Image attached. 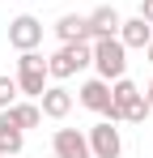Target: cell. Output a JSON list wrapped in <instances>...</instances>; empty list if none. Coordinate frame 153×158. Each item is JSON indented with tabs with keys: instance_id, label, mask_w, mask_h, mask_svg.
<instances>
[{
	"instance_id": "cell-10",
	"label": "cell",
	"mask_w": 153,
	"mask_h": 158,
	"mask_svg": "<svg viewBox=\"0 0 153 158\" xmlns=\"http://www.w3.org/2000/svg\"><path fill=\"white\" fill-rule=\"evenodd\" d=\"M119 39H124V47L128 52H145L153 43V26L136 13V17H124V26H119Z\"/></svg>"
},
{
	"instance_id": "cell-11",
	"label": "cell",
	"mask_w": 153,
	"mask_h": 158,
	"mask_svg": "<svg viewBox=\"0 0 153 158\" xmlns=\"http://www.w3.org/2000/svg\"><path fill=\"white\" fill-rule=\"evenodd\" d=\"M4 115H9V120H13V124H17V128H38V124H43V107H38V98H17V103L13 107H4Z\"/></svg>"
},
{
	"instance_id": "cell-9",
	"label": "cell",
	"mask_w": 153,
	"mask_h": 158,
	"mask_svg": "<svg viewBox=\"0 0 153 158\" xmlns=\"http://www.w3.org/2000/svg\"><path fill=\"white\" fill-rule=\"evenodd\" d=\"M85 17H89V43H94V39H106V34H119V26H124V17H119L115 4H98V9L85 13Z\"/></svg>"
},
{
	"instance_id": "cell-16",
	"label": "cell",
	"mask_w": 153,
	"mask_h": 158,
	"mask_svg": "<svg viewBox=\"0 0 153 158\" xmlns=\"http://www.w3.org/2000/svg\"><path fill=\"white\" fill-rule=\"evenodd\" d=\"M17 98H22V90H17V77L0 73V111H4V107H13Z\"/></svg>"
},
{
	"instance_id": "cell-17",
	"label": "cell",
	"mask_w": 153,
	"mask_h": 158,
	"mask_svg": "<svg viewBox=\"0 0 153 158\" xmlns=\"http://www.w3.org/2000/svg\"><path fill=\"white\" fill-rule=\"evenodd\" d=\"M140 17H145V22L153 26V0H140Z\"/></svg>"
},
{
	"instance_id": "cell-13",
	"label": "cell",
	"mask_w": 153,
	"mask_h": 158,
	"mask_svg": "<svg viewBox=\"0 0 153 158\" xmlns=\"http://www.w3.org/2000/svg\"><path fill=\"white\" fill-rule=\"evenodd\" d=\"M22 145H26V132L0 111V154H4V158H17V154H22Z\"/></svg>"
},
{
	"instance_id": "cell-4",
	"label": "cell",
	"mask_w": 153,
	"mask_h": 158,
	"mask_svg": "<svg viewBox=\"0 0 153 158\" xmlns=\"http://www.w3.org/2000/svg\"><path fill=\"white\" fill-rule=\"evenodd\" d=\"M76 103H81V107H89V111H98L102 120H111V124H124V120H119V107L111 103V81H102V77L81 81Z\"/></svg>"
},
{
	"instance_id": "cell-18",
	"label": "cell",
	"mask_w": 153,
	"mask_h": 158,
	"mask_svg": "<svg viewBox=\"0 0 153 158\" xmlns=\"http://www.w3.org/2000/svg\"><path fill=\"white\" fill-rule=\"evenodd\" d=\"M145 98H149V107H153V81H149V85H145Z\"/></svg>"
},
{
	"instance_id": "cell-2",
	"label": "cell",
	"mask_w": 153,
	"mask_h": 158,
	"mask_svg": "<svg viewBox=\"0 0 153 158\" xmlns=\"http://www.w3.org/2000/svg\"><path fill=\"white\" fill-rule=\"evenodd\" d=\"M89 64H94V43H60V47L47 56L51 81H68V77H76L81 69H89Z\"/></svg>"
},
{
	"instance_id": "cell-1",
	"label": "cell",
	"mask_w": 153,
	"mask_h": 158,
	"mask_svg": "<svg viewBox=\"0 0 153 158\" xmlns=\"http://www.w3.org/2000/svg\"><path fill=\"white\" fill-rule=\"evenodd\" d=\"M17 90H22V98H43V90L51 85V69H47V56L34 52H17Z\"/></svg>"
},
{
	"instance_id": "cell-20",
	"label": "cell",
	"mask_w": 153,
	"mask_h": 158,
	"mask_svg": "<svg viewBox=\"0 0 153 158\" xmlns=\"http://www.w3.org/2000/svg\"><path fill=\"white\" fill-rule=\"evenodd\" d=\"M0 158H4V154H0Z\"/></svg>"
},
{
	"instance_id": "cell-3",
	"label": "cell",
	"mask_w": 153,
	"mask_h": 158,
	"mask_svg": "<svg viewBox=\"0 0 153 158\" xmlns=\"http://www.w3.org/2000/svg\"><path fill=\"white\" fill-rule=\"evenodd\" d=\"M94 69H98L102 81H119L128 77V47L119 34H106V39H94Z\"/></svg>"
},
{
	"instance_id": "cell-12",
	"label": "cell",
	"mask_w": 153,
	"mask_h": 158,
	"mask_svg": "<svg viewBox=\"0 0 153 158\" xmlns=\"http://www.w3.org/2000/svg\"><path fill=\"white\" fill-rule=\"evenodd\" d=\"M55 34H60V43H89V17L64 13V17L55 22Z\"/></svg>"
},
{
	"instance_id": "cell-19",
	"label": "cell",
	"mask_w": 153,
	"mask_h": 158,
	"mask_svg": "<svg viewBox=\"0 0 153 158\" xmlns=\"http://www.w3.org/2000/svg\"><path fill=\"white\" fill-rule=\"evenodd\" d=\"M145 60H149V64H153V43H149V47H145Z\"/></svg>"
},
{
	"instance_id": "cell-8",
	"label": "cell",
	"mask_w": 153,
	"mask_h": 158,
	"mask_svg": "<svg viewBox=\"0 0 153 158\" xmlns=\"http://www.w3.org/2000/svg\"><path fill=\"white\" fill-rule=\"evenodd\" d=\"M73 103H76V98L60 85V81H51L47 90H43V98H38V107H43V115H47V120H68Z\"/></svg>"
},
{
	"instance_id": "cell-7",
	"label": "cell",
	"mask_w": 153,
	"mask_h": 158,
	"mask_svg": "<svg viewBox=\"0 0 153 158\" xmlns=\"http://www.w3.org/2000/svg\"><path fill=\"white\" fill-rule=\"evenodd\" d=\"M51 150H55V158H94V150H89V137L81 128H55V137H51Z\"/></svg>"
},
{
	"instance_id": "cell-5",
	"label": "cell",
	"mask_w": 153,
	"mask_h": 158,
	"mask_svg": "<svg viewBox=\"0 0 153 158\" xmlns=\"http://www.w3.org/2000/svg\"><path fill=\"white\" fill-rule=\"evenodd\" d=\"M38 43H43V22L34 13H17L9 22V47L13 52H34Z\"/></svg>"
},
{
	"instance_id": "cell-6",
	"label": "cell",
	"mask_w": 153,
	"mask_h": 158,
	"mask_svg": "<svg viewBox=\"0 0 153 158\" xmlns=\"http://www.w3.org/2000/svg\"><path fill=\"white\" fill-rule=\"evenodd\" d=\"M85 137H89L94 158H124V137H119V128H115L111 120H98Z\"/></svg>"
},
{
	"instance_id": "cell-14",
	"label": "cell",
	"mask_w": 153,
	"mask_h": 158,
	"mask_svg": "<svg viewBox=\"0 0 153 158\" xmlns=\"http://www.w3.org/2000/svg\"><path fill=\"white\" fill-rule=\"evenodd\" d=\"M136 94H140V85H136V81H128V77H119V81H111V103L119 107V120H124V107L132 103Z\"/></svg>"
},
{
	"instance_id": "cell-15",
	"label": "cell",
	"mask_w": 153,
	"mask_h": 158,
	"mask_svg": "<svg viewBox=\"0 0 153 158\" xmlns=\"http://www.w3.org/2000/svg\"><path fill=\"white\" fill-rule=\"evenodd\" d=\"M149 111H153V107H149V98H145V90H140V94L124 107V124H145V120H149Z\"/></svg>"
}]
</instances>
